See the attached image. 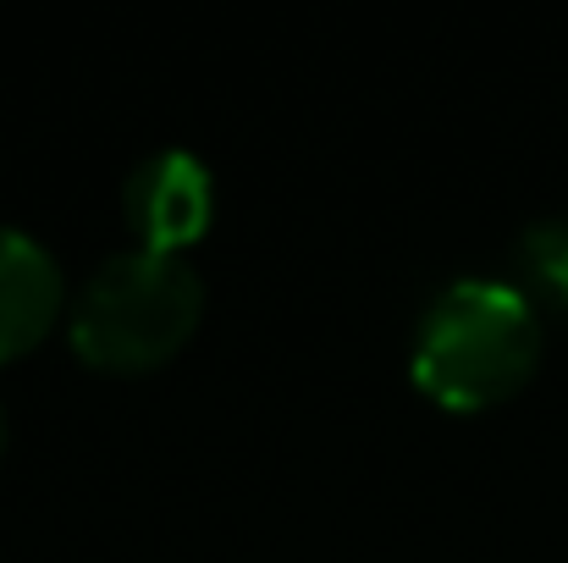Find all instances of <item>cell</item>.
<instances>
[{
    "label": "cell",
    "instance_id": "1",
    "mask_svg": "<svg viewBox=\"0 0 568 563\" xmlns=\"http://www.w3.org/2000/svg\"><path fill=\"white\" fill-rule=\"evenodd\" d=\"M536 365H541V310L519 282L503 277L447 282L414 326V354H408L414 386L458 414L514 398L536 375Z\"/></svg>",
    "mask_w": 568,
    "mask_h": 563
},
{
    "label": "cell",
    "instance_id": "2",
    "mask_svg": "<svg viewBox=\"0 0 568 563\" xmlns=\"http://www.w3.org/2000/svg\"><path fill=\"white\" fill-rule=\"evenodd\" d=\"M204 321V282L183 254L122 249L67 299V338L94 371L139 375L183 354Z\"/></svg>",
    "mask_w": 568,
    "mask_h": 563
},
{
    "label": "cell",
    "instance_id": "3",
    "mask_svg": "<svg viewBox=\"0 0 568 563\" xmlns=\"http://www.w3.org/2000/svg\"><path fill=\"white\" fill-rule=\"evenodd\" d=\"M122 215L133 227V249L183 254L210 232L215 215V178L189 150L144 155L122 183Z\"/></svg>",
    "mask_w": 568,
    "mask_h": 563
},
{
    "label": "cell",
    "instance_id": "4",
    "mask_svg": "<svg viewBox=\"0 0 568 563\" xmlns=\"http://www.w3.org/2000/svg\"><path fill=\"white\" fill-rule=\"evenodd\" d=\"M61 315H67V282L55 254L33 232L0 221V365L39 349Z\"/></svg>",
    "mask_w": 568,
    "mask_h": 563
},
{
    "label": "cell",
    "instance_id": "5",
    "mask_svg": "<svg viewBox=\"0 0 568 563\" xmlns=\"http://www.w3.org/2000/svg\"><path fill=\"white\" fill-rule=\"evenodd\" d=\"M519 271H525V293L547 299L568 310V215H541L525 227L519 238Z\"/></svg>",
    "mask_w": 568,
    "mask_h": 563
},
{
    "label": "cell",
    "instance_id": "6",
    "mask_svg": "<svg viewBox=\"0 0 568 563\" xmlns=\"http://www.w3.org/2000/svg\"><path fill=\"white\" fill-rule=\"evenodd\" d=\"M0 453H6V414H0Z\"/></svg>",
    "mask_w": 568,
    "mask_h": 563
}]
</instances>
